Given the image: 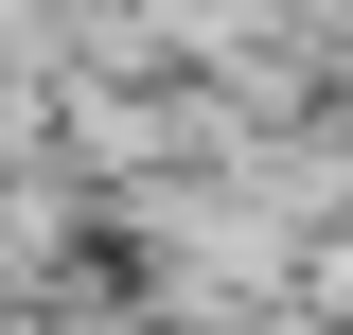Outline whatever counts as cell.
I'll return each instance as SVG.
<instances>
[{
  "label": "cell",
  "mask_w": 353,
  "mask_h": 335,
  "mask_svg": "<svg viewBox=\"0 0 353 335\" xmlns=\"http://www.w3.org/2000/svg\"><path fill=\"white\" fill-rule=\"evenodd\" d=\"M53 335H176L159 300H53Z\"/></svg>",
  "instance_id": "1"
}]
</instances>
